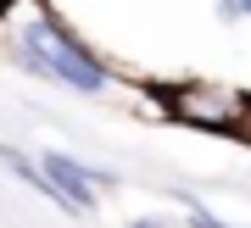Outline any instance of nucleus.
I'll return each instance as SVG.
<instances>
[{"label":"nucleus","mask_w":251,"mask_h":228,"mask_svg":"<svg viewBox=\"0 0 251 228\" xmlns=\"http://www.w3.org/2000/svg\"><path fill=\"white\" fill-rule=\"evenodd\" d=\"M11 34H17V62L34 78H56L73 95H106L112 89V72L95 62V50L73 28H62L50 11H34V17L11 23Z\"/></svg>","instance_id":"f257e3e1"},{"label":"nucleus","mask_w":251,"mask_h":228,"mask_svg":"<svg viewBox=\"0 0 251 228\" xmlns=\"http://www.w3.org/2000/svg\"><path fill=\"white\" fill-rule=\"evenodd\" d=\"M39 167H45V178L56 184L67 217H95V178H90V161L67 156V150H45Z\"/></svg>","instance_id":"f03ea898"},{"label":"nucleus","mask_w":251,"mask_h":228,"mask_svg":"<svg viewBox=\"0 0 251 228\" xmlns=\"http://www.w3.org/2000/svg\"><path fill=\"white\" fill-rule=\"evenodd\" d=\"M173 117H179V123H196V128H229L234 117H240V95L184 84L179 95H173Z\"/></svg>","instance_id":"7ed1b4c3"},{"label":"nucleus","mask_w":251,"mask_h":228,"mask_svg":"<svg viewBox=\"0 0 251 228\" xmlns=\"http://www.w3.org/2000/svg\"><path fill=\"white\" fill-rule=\"evenodd\" d=\"M0 167H6L11 178H23L28 189H39L56 211H67V206H62V195H56V184L45 178V167H39V156H28V150H17V145H0Z\"/></svg>","instance_id":"20e7f679"},{"label":"nucleus","mask_w":251,"mask_h":228,"mask_svg":"<svg viewBox=\"0 0 251 228\" xmlns=\"http://www.w3.org/2000/svg\"><path fill=\"white\" fill-rule=\"evenodd\" d=\"M184 206H190V211H184V217H190V228H234V223H224V217H218V211H206L201 201H190V195H184Z\"/></svg>","instance_id":"39448f33"},{"label":"nucleus","mask_w":251,"mask_h":228,"mask_svg":"<svg viewBox=\"0 0 251 228\" xmlns=\"http://www.w3.org/2000/svg\"><path fill=\"white\" fill-rule=\"evenodd\" d=\"M246 11H240V0H218V23H240Z\"/></svg>","instance_id":"423d86ee"},{"label":"nucleus","mask_w":251,"mask_h":228,"mask_svg":"<svg viewBox=\"0 0 251 228\" xmlns=\"http://www.w3.org/2000/svg\"><path fill=\"white\" fill-rule=\"evenodd\" d=\"M128 228H168V217H134Z\"/></svg>","instance_id":"0eeeda50"},{"label":"nucleus","mask_w":251,"mask_h":228,"mask_svg":"<svg viewBox=\"0 0 251 228\" xmlns=\"http://www.w3.org/2000/svg\"><path fill=\"white\" fill-rule=\"evenodd\" d=\"M240 11H246V17H251V0H240Z\"/></svg>","instance_id":"6e6552de"}]
</instances>
